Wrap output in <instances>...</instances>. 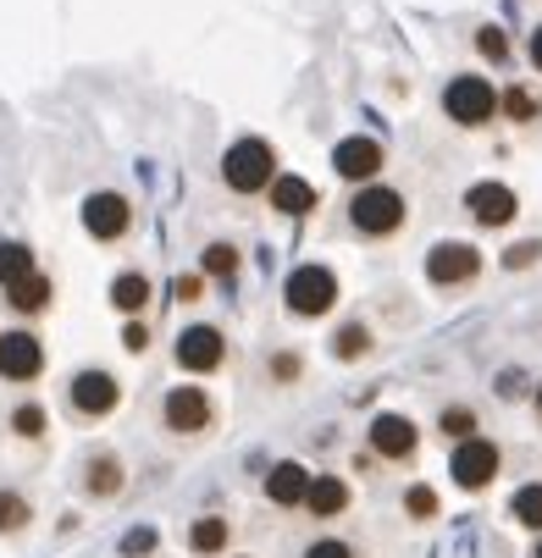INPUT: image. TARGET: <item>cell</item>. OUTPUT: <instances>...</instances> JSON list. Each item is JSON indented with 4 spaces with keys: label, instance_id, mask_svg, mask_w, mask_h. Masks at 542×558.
<instances>
[{
    "label": "cell",
    "instance_id": "1",
    "mask_svg": "<svg viewBox=\"0 0 542 558\" xmlns=\"http://www.w3.org/2000/svg\"><path fill=\"white\" fill-rule=\"evenodd\" d=\"M277 155H272V144H261V138H239L227 155H221V178H227V189H239V194H261V189H272L277 178Z\"/></svg>",
    "mask_w": 542,
    "mask_h": 558
},
{
    "label": "cell",
    "instance_id": "2",
    "mask_svg": "<svg viewBox=\"0 0 542 558\" xmlns=\"http://www.w3.org/2000/svg\"><path fill=\"white\" fill-rule=\"evenodd\" d=\"M443 111H448L459 128H482V122H493V117L504 111V95H493L487 77L465 72V77H454V84L443 89Z\"/></svg>",
    "mask_w": 542,
    "mask_h": 558
},
{
    "label": "cell",
    "instance_id": "3",
    "mask_svg": "<svg viewBox=\"0 0 542 558\" xmlns=\"http://www.w3.org/2000/svg\"><path fill=\"white\" fill-rule=\"evenodd\" d=\"M349 221L365 232V238H387L405 227V194L394 189H360L354 205H349Z\"/></svg>",
    "mask_w": 542,
    "mask_h": 558
},
{
    "label": "cell",
    "instance_id": "4",
    "mask_svg": "<svg viewBox=\"0 0 542 558\" xmlns=\"http://www.w3.org/2000/svg\"><path fill=\"white\" fill-rule=\"evenodd\" d=\"M282 293H288V310L293 315H327L338 304V277L327 266H299Z\"/></svg>",
    "mask_w": 542,
    "mask_h": 558
},
{
    "label": "cell",
    "instance_id": "5",
    "mask_svg": "<svg viewBox=\"0 0 542 558\" xmlns=\"http://www.w3.org/2000/svg\"><path fill=\"white\" fill-rule=\"evenodd\" d=\"M482 271V255L471 244H459V238H448V244H437L426 255V282L432 288H459V282H471Z\"/></svg>",
    "mask_w": 542,
    "mask_h": 558
},
{
    "label": "cell",
    "instance_id": "6",
    "mask_svg": "<svg viewBox=\"0 0 542 558\" xmlns=\"http://www.w3.org/2000/svg\"><path fill=\"white\" fill-rule=\"evenodd\" d=\"M454 482L465 487V493H477V487H487L493 475H498V448L487 442V437H465L459 448H454Z\"/></svg>",
    "mask_w": 542,
    "mask_h": 558
},
{
    "label": "cell",
    "instance_id": "7",
    "mask_svg": "<svg viewBox=\"0 0 542 558\" xmlns=\"http://www.w3.org/2000/svg\"><path fill=\"white\" fill-rule=\"evenodd\" d=\"M45 371V349L34 332H7L0 338V376L7 381H34Z\"/></svg>",
    "mask_w": 542,
    "mask_h": 558
},
{
    "label": "cell",
    "instance_id": "8",
    "mask_svg": "<svg viewBox=\"0 0 542 558\" xmlns=\"http://www.w3.org/2000/svg\"><path fill=\"white\" fill-rule=\"evenodd\" d=\"M465 210H471L482 227H509L515 210H520V199H515V189H504V183H477L471 194H465Z\"/></svg>",
    "mask_w": 542,
    "mask_h": 558
},
{
    "label": "cell",
    "instance_id": "9",
    "mask_svg": "<svg viewBox=\"0 0 542 558\" xmlns=\"http://www.w3.org/2000/svg\"><path fill=\"white\" fill-rule=\"evenodd\" d=\"M333 167H338V178L365 183V178L382 172V144H376V138H344V144L333 149Z\"/></svg>",
    "mask_w": 542,
    "mask_h": 558
},
{
    "label": "cell",
    "instance_id": "10",
    "mask_svg": "<svg viewBox=\"0 0 542 558\" xmlns=\"http://www.w3.org/2000/svg\"><path fill=\"white\" fill-rule=\"evenodd\" d=\"M167 426L172 432H205L210 426V398L200 392V387H172L167 392Z\"/></svg>",
    "mask_w": 542,
    "mask_h": 558
},
{
    "label": "cell",
    "instance_id": "11",
    "mask_svg": "<svg viewBox=\"0 0 542 558\" xmlns=\"http://www.w3.org/2000/svg\"><path fill=\"white\" fill-rule=\"evenodd\" d=\"M221 332L216 327H189L183 338H178V365L183 371H216L221 365Z\"/></svg>",
    "mask_w": 542,
    "mask_h": 558
},
{
    "label": "cell",
    "instance_id": "12",
    "mask_svg": "<svg viewBox=\"0 0 542 558\" xmlns=\"http://www.w3.org/2000/svg\"><path fill=\"white\" fill-rule=\"evenodd\" d=\"M128 221H133V210H128L122 194H95V199L84 205V227H89L95 238H122Z\"/></svg>",
    "mask_w": 542,
    "mask_h": 558
},
{
    "label": "cell",
    "instance_id": "13",
    "mask_svg": "<svg viewBox=\"0 0 542 558\" xmlns=\"http://www.w3.org/2000/svg\"><path fill=\"white\" fill-rule=\"evenodd\" d=\"M371 448L382 459H410L415 453V426L405 415H376L371 421Z\"/></svg>",
    "mask_w": 542,
    "mask_h": 558
},
{
    "label": "cell",
    "instance_id": "14",
    "mask_svg": "<svg viewBox=\"0 0 542 558\" xmlns=\"http://www.w3.org/2000/svg\"><path fill=\"white\" fill-rule=\"evenodd\" d=\"M72 404L84 410V415H106V410L117 404V381H111L106 371H77V381H72Z\"/></svg>",
    "mask_w": 542,
    "mask_h": 558
},
{
    "label": "cell",
    "instance_id": "15",
    "mask_svg": "<svg viewBox=\"0 0 542 558\" xmlns=\"http://www.w3.org/2000/svg\"><path fill=\"white\" fill-rule=\"evenodd\" d=\"M266 493H272V504H304V498H310V470L293 464V459H282V464L266 475Z\"/></svg>",
    "mask_w": 542,
    "mask_h": 558
},
{
    "label": "cell",
    "instance_id": "16",
    "mask_svg": "<svg viewBox=\"0 0 542 558\" xmlns=\"http://www.w3.org/2000/svg\"><path fill=\"white\" fill-rule=\"evenodd\" d=\"M310 514H322V520H333V514H344L349 509V487L338 482V475H316V482H310Z\"/></svg>",
    "mask_w": 542,
    "mask_h": 558
},
{
    "label": "cell",
    "instance_id": "17",
    "mask_svg": "<svg viewBox=\"0 0 542 558\" xmlns=\"http://www.w3.org/2000/svg\"><path fill=\"white\" fill-rule=\"evenodd\" d=\"M272 205H277L282 216H304L310 205H316V189H310L304 178H277V183H272Z\"/></svg>",
    "mask_w": 542,
    "mask_h": 558
},
{
    "label": "cell",
    "instance_id": "18",
    "mask_svg": "<svg viewBox=\"0 0 542 558\" xmlns=\"http://www.w3.org/2000/svg\"><path fill=\"white\" fill-rule=\"evenodd\" d=\"M34 277V250L28 244H7V250H0V288H17V282H28Z\"/></svg>",
    "mask_w": 542,
    "mask_h": 558
},
{
    "label": "cell",
    "instance_id": "19",
    "mask_svg": "<svg viewBox=\"0 0 542 558\" xmlns=\"http://www.w3.org/2000/svg\"><path fill=\"white\" fill-rule=\"evenodd\" d=\"M111 304H117V310H128V315H133V310H144V304H149V282H144L138 271H122V277L111 282Z\"/></svg>",
    "mask_w": 542,
    "mask_h": 558
},
{
    "label": "cell",
    "instance_id": "20",
    "mask_svg": "<svg viewBox=\"0 0 542 558\" xmlns=\"http://www.w3.org/2000/svg\"><path fill=\"white\" fill-rule=\"evenodd\" d=\"M509 514H515L520 525L542 531V487H520V493H515V504H509Z\"/></svg>",
    "mask_w": 542,
    "mask_h": 558
},
{
    "label": "cell",
    "instance_id": "21",
    "mask_svg": "<svg viewBox=\"0 0 542 558\" xmlns=\"http://www.w3.org/2000/svg\"><path fill=\"white\" fill-rule=\"evenodd\" d=\"M12 304H17V310H28V315H34V310H45V304H50V282H45V277L17 282V288H12Z\"/></svg>",
    "mask_w": 542,
    "mask_h": 558
},
{
    "label": "cell",
    "instance_id": "22",
    "mask_svg": "<svg viewBox=\"0 0 542 558\" xmlns=\"http://www.w3.org/2000/svg\"><path fill=\"white\" fill-rule=\"evenodd\" d=\"M194 547H200V553H221V547H227V520L205 514V520L194 525Z\"/></svg>",
    "mask_w": 542,
    "mask_h": 558
},
{
    "label": "cell",
    "instance_id": "23",
    "mask_svg": "<svg viewBox=\"0 0 542 558\" xmlns=\"http://www.w3.org/2000/svg\"><path fill=\"white\" fill-rule=\"evenodd\" d=\"M117 487H122L117 459H95V464H89V493H100V498H106V493H117Z\"/></svg>",
    "mask_w": 542,
    "mask_h": 558
},
{
    "label": "cell",
    "instance_id": "24",
    "mask_svg": "<svg viewBox=\"0 0 542 558\" xmlns=\"http://www.w3.org/2000/svg\"><path fill=\"white\" fill-rule=\"evenodd\" d=\"M365 349H371V332H365L360 322H349V327L338 332V343H333V354H338V360H354V354H365Z\"/></svg>",
    "mask_w": 542,
    "mask_h": 558
},
{
    "label": "cell",
    "instance_id": "25",
    "mask_svg": "<svg viewBox=\"0 0 542 558\" xmlns=\"http://www.w3.org/2000/svg\"><path fill=\"white\" fill-rule=\"evenodd\" d=\"M205 271L210 277H232V271H239V250H232V244H210L205 250Z\"/></svg>",
    "mask_w": 542,
    "mask_h": 558
},
{
    "label": "cell",
    "instance_id": "26",
    "mask_svg": "<svg viewBox=\"0 0 542 558\" xmlns=\"http://www.w3.org/2000/svg\"><path fill=\"white\" fill-rule=\"evenodd\" d=\"M28 525V504L17 493H0V531H23Z\"/></svg>",
    "mask_w": 542,
    "mask_h": 558
},
{
    "label": "cell",
    "instance_id": "27",
    "mask_svg": "<svg viewBox=\"0 0 542 558\" xmlns=\"http://www.w3.org/2000/svg\"><path fill=\"white\" fill-rule=\"evenodd\" d=\"M504 111H509L515 122H531L542 106H537V95H531V89H509V95H504Z\"/></svg>",
    "mask_w": 542,
    "mask_h": 558
},
{
    "label": "cell",
    "instance_id": "28",
    "mask_svg": "<svg viewBox=\"0 0 542 558\" xmlns=\"http://www.w3.org/2000/svg\"><path fill=\"white\" fill-rule=\"evenodd\" d=\"M443 432L459 437V442H465V437H477V415H471V410H443Z\"/></svg>",
    "mask_w": 542,
    "mask_h": 558
},
{
    "label": "cell",
    "instance_id": "29",
    "mask_svg": "<svg viewBox=\"0 0 542 558\" xmlns=\"http://www.w3.org/2000/svg\"><path fill=\"white\" fill-rule=\"evenodd\" d=\"M405 509H410L415 520H432V514H437V493H432V487H410V493H405Z\"/></svg>",
    "mask_w": 542,
    "mask_h": 558
},
{
    "label": "cell",
    "instance_id": "30",
    "mask_svg": "<svg viewBox=\"0 0 542 558\" xmlns=\"http://www.w3.org/2000/svg\"><path fill=\"white\" fill-rule=\"evenodd\" d=\"M477 50H482L487 61H504V56H509V39H504V28H482V34H477Z\"/></svg>",
    "mask_w": 542,
    "mask_h": 558
},
{
    "label": "cell",
    "instance_id": "31",
    "mask_svg": "<svg viewBox=\"0 0 542 558\" xmlns=\"http://www.w3.org/2000/svg\"><path fill=\"white\" fill-rule=\"evenodd\" d=\"M17 432H23V437H39V432H45V410L23 404V410H17Z\"/></svg>",
    "mask_w": 542,
    "mask_h": 558
},
{
    "label": "cell",
    "instance_id": "32",
    "mask_svg": "<svg viewBox=\"0 0 542 558\" xmlns=\"http://www.w3.org/2000/svg\"><path fill=\"white\" fill-rule=\"evenodd\" d=\"M537 255H542V244H515V250L504 255V266H509V271H520V266H531Z\"/></svg>",
    "mask_w": 542,
    "mask_h": 558
},
{
    "label": "cell",
    "instance_id": "33",
    "mask_svg": "<svg viewBox=\"0 0 542 558\" xmlns=\"http://www.w3.org/2000/svg\"><path fill=\"white\" fill-rule=\"evenodd\" d=\"M149 547H155V531H128V542H122L128 558H138V553H149Z\"/></svg>",
    "mask_w": 542,
    "mask_h": 558
},
{
    "label": "cell",
    "instance_id": "34",
    "mask_svg": "<svg viewBox=\"0 0 542 558\" xmlns=\"http://www.w3.org/2000/svg\"><path fill=\"white\" fill-rule=\"evenodd\" d=\"M122 349H128V354H144V349H149V332H144V327L133 322V327L122 332Z\"/></svg>",
    "mask_w": 542,
    "mask_h": 558
},
{
    "label": "cell",
    "instance_id": "35",
    "mask_svg": "<svg viewBox=\"0 0 542 558\" xmlns=\"http://www.w3.org/2000/svg\"><path fill=\"white\" fill-rule=\"evenodd\" d=\"M304 558H354V553H349L344 542H316V547H310Z\"/></svg>",
    "mask_w": 542,
    "mask_h": 558
},
{
    "label": "cell",
    "instance_id": "36",
    "mask_svg": "<svg viewBox=\"0 0 542 558\" xmlns=\"http://www.w3.org/2000/svg\"><path fill=\"white\" fill-rule=\"evenodd\" d=\"M200 288H205L200 277H178V282H172V293H178L183 304H194V299H200Z\"/></svg>",
    "mask_w": 542,
    "mask_h": 558
},
{
    "label": "cell",
    "instance_id": "37",
    "mask_svg": "<svg viewBox=\"0 0 542 558\" xmlns=\"http://www.w3.org/2000/svg\"><path fill=\"white\" fill-rule=\"evenodd\" d=\"M531 61H537V72H542V28H531Z\"/></svg>",
    "mask_w": 542,
    "mask_h": 558
},
{
    "label": "cell",
    "instance_id": "38",
    "mask_svg": "<svg viewBox=\"0 0 542 558\" xmlns=\"http://www.w3.org/2000/svg\"><path fill=\"white\" fill-rule=\"evenodd\" d=\"M537 410H542V387H537Z\"/></svg>",
    "mask_w": 542,
    "mask_h": 558
},
{
    "label": "cell",
    "instance_id": "39",
    "mask_svg": "<svg viewBox=\"0 0 542 558\" xmlns=\"http://www.w3.org/2000/svg\"><path fill=\"white\" fill-rule=\"evenodd\" d=\"M531 558H542V542H537V553H531Z\"/></svg>",
    "mask_w": 542,
    "mask_h": 558
}]
</instances>
